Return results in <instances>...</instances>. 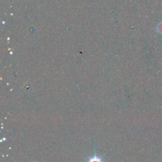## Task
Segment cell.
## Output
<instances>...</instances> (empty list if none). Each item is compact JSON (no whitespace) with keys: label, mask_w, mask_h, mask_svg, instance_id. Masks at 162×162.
Returning a JSON list of instances; mask_svg holds the SVG:
<instances>
[{"label":"cell","mask_w":162,"mask_h":162,"mask_svg":"<svg viewBox=\"0 0 162 162\" xmlns=\"http://www.w3.org/2000/svg\"><path fill=\"white\" fill-rule=\"evenodd\" d=\"M156 31L159 34H162V22H160L157 25Z\"/></svg>","instance_id":"cell-2"},{"label":"cell","mask_w":162,"mask_h":162,"mask_svg":"<svg viewBox=\"0 0 162 162\" xmlns=\"http://www.w3.org/2000/svg\"><path fill=\"white\" fill-rule=\"evenodd\" d=\"M88 162H105V161L101 156H97L96 155H94L93 156L89 158Z\"/></svg>","instance_id":"cell-1"}]
</instances>
